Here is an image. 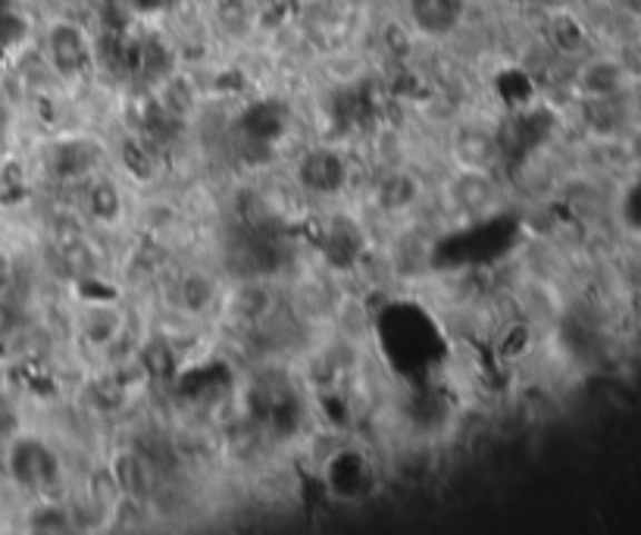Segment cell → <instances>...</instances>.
<instances>
[{
	"mask_svg": "<svg viewBox=\"0 0 641 535\" xmlns=\"http://www.w3.org/2000/svg\"><path fill=\"white\" fill-rule=\"evenodd\" d=\"M114 476L122 495L126 498H135V502H145L150 495V473L145 467V460L135 452H122L114 457Z\"/></svg>",
	"mask_w": 641,
	"mask_h": 535,
	"instance_id": "9",
	"label": "cell"
},
{
	"mask_svg": "<svg viewBox=\"0 0 641 535\" xmlns=\"http://www.w3.org/2000/svg\"><path fill=\"white\" fill-rule=\"evenodd\" d=\"M85 210L91 222L98 226H119L122 222V210H126V201H122V188L110 179V176H95L88 182V191H85Z\"/></svg>",
	"mask_w": 641,
	"mask_h": 535,
	"instance_id": "6",
	"label": "cell"
},
{
	"mask_svg": "<svg viewBox=\"0 0 641 535\" xmlns=\"http://www.w3.org/2000/svg\"><path fill=\"white\" fill-rule=\"evenodd\" d=\"M411 19L416 32L442 38L457 29L463 19V0H411Z\"/></svg>",
	"mask_w": 641,
	"mask_h": 535,
	"instance_id": "5",
	"label": "cell"
},
{
	"mask_svg": "<svg viewBox=\"0 0 641 535\" xmlns=\"http://www.w3.org/2000/svg\"><path fill=\"white\" fill-rule=\"evenodd\" d=\"M579 88L589 101H598V98H617L623 95L625 88V72L617 60H608V57H598V60H589L585 67L579 69Z\"/></svg>",
	"mask_w": 641,
	"mask_h": 535,
	"instance_id": "7",
	"label": "cell"
},
{
	"mask_svg": "<svg viewBox=\"0 0 641 535\" xmlns=\"http://www.w3.org/2000/svg\"><path fill=\"white\" fill-rule=\"evenodd\" d=\"M551 38L560 51H579L585 44V29L573 13H554L551 17Z\"/></svg>",
	"mask_w": 641,
	"mask_h": 535,
	"instance_id": "12",
	"label": "cell"
},
{
	"mask_svg": "<svg viewBox=\"0 0 641 535\" xmlns=\"http://www.w3.org/2000/svg\"><path fill=\"white\" fill-rule=\"evenodd\" d=\"M447 198L463 214H482L489 210L497 198L492 176L482 169H461L451 182H447Z\"/></svg>",
	"mask_w": 641,
	"mask_h": 535,
	"instance_id": "4",
	"label": "cell"
},
{
	"mask_svg": "<svg viewBox=\"0 0 641 535\" xmlns=\"http://www.w3.org/2000/svg\"><path fill=\"white\" fill-rule=\"evenodd\" d=\"M82 329L95 348H107V345H114L116 335L122 333V314L116 307H95L85 317Z\"/></svg>",
	"mask_w": 641,
	"mask_h": 535,
	"instance_id": "10",
	"label": "cell"
},
{
	"mask_svg": "<svg viewBox=\"0 0 641 535\" xmlns=\"http://www.w3.org/2000/svg\"><path fill=\"white\" fill-rule=\"evenodd\" d=\"M45 57H48V67L60 79L76 82L95 69V41L79 22L53 19L45 32Z\"/></svg>",
	"mask_w": 641,
	"mask_h": 535,
	"instance_id": "1",
	"label": "cell"
},
{
	"mask_svg": "<svg viewBox=\"0 0 641 535\" xmlns=\"http://www.w3.org/2000/svg\"><path fill=\"white\" fill-rule=\"evenodd\" d=\"M216 298H219V283H216V276H210L207 269H188L179 279L176 301H179V307L188 317L207 314L216 304Z\"/></svg>",
	"mask_w": 641,
	"mask_h": 535,
	"instance_id": "8",
	"label": "cell"
},
{
	"mask_svg": "<svg viewBox=\"0 0 641 535\" xmlns=\"http://www.w3.org/2000/svg\"><path fill=\"white\" fill-rule=\"evenodd\" d=\"M119 160H122V169L138 179V182H154L157 179V160H154V153L145 151V145L141 141H122V148H119Z\"/></svg>",
	"mask_w": 641,
	"mask_h": 535,
	"instance_id": "11",
	"label": "cell"
},
{
	"mask_svg": "<svg viewBox=\"0 0 641 535\" xmlns=\"http://www.w3.org/2000/svg\"><path fill=\"white\" fill-rule=\"evenodd\" d=\"M7 469L19 488L32 492L38 498H45L60 483V457L41 438H17L7 448Z\"/></svg>",
	"mask_w": 641,
	"mask_h": 535,
	"instance_id": "2",
	"label": "cell"
},
{
	"mask_svg": "<svg viewBox=\"0 0 641 535\" xmlns=\"http://www.w3.org/2000/svg\"><path fill=\"white\" fill-rule=\"evenodd\" d=\"M497 135L482 122H461L451 135V157L461 169H482L492 172L497 164Z\"/></svg>",
	"mask_w": 641,
	"mask_h": 535,
	"instance_id": "3",
	"label": "cell"
}]
</instances>
